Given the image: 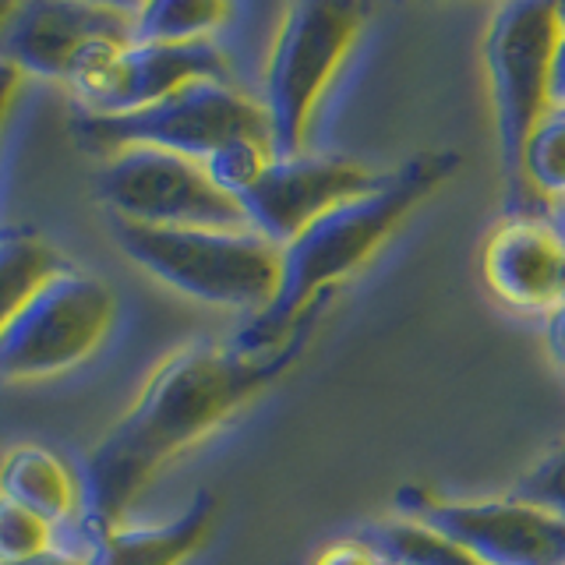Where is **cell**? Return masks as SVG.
I'll return each instance as SVG.
<instances>
[{"instance_id": "cell-1", "label": "cell", "mask_w": 565, "mask_h": 565, "mask_svg": "<svg viewBox=\"0 0 565 565\" xmlns=\"http://www.w3.org/2000/svg\"><path fill=\"white\" fill-rule=\"evenodd\" d=\"M300 340L269 353L241 347L188 343L152 371L138 399L124 411L82 463V534L124 523V512L177 452L273 385L297 358Z\"/></svg>"}, {"instance_id": "cell-2", "label": "cell", "mask_w": 565, "mask_h": 565, "mask_svg": "<svg viewBox=\"0 0 565 565\" xmlns=\"http://www.w3.org/2000/svg\"><path fill=\"white\" fill-rule=\"evenodd\" d=\"M456 170V152H424L385 177L382 188L329 209L322 220L300 230L287 247H279V287L237 347L247 353L276 350L282 335H294V326L315 308V300H322L329 287L358 273L396 234V226Z\"/></svg>"}, {"instance_id": "cell-3", "label": "cell", "mask_w": 565, "mask_h": 565, "mask_svg": "<svg viewBox=\"0 0 565 565\" xmlns=\"http://www.w3.org/2000/svg\"><path fill=\"white\" fill-rule=\"evenodd\" d=\"M562 14L552 0H516L499 8L484 35V67L491 82L494 124L509 181L512 216H541L544 202L523 181V152L537 124L552 114V61Z\"/></svg>"}, {"instance_id": "cell-4", "label": "cell", "mask_w": 565, "mask_h": 565, "mask_svg": "<svg viewBox=\"0 0 565 565\" xmlns=\"http://www.w3.org/2000/svg\"><path fill=\"white\" fill-rule=\"evenodd\" d=\"M138 269L212 308L262 315L279 287V247L255 230H156L110 220Z\"/></svg>"}, {"instance_id": "cell-5", "label": "cell", "mask_w": 565, "mask_h": 565, "mask_svg": "<svg viewBox=\"0 0 565 565\" xmlns=\"http://www.w3.org/2000/svg\"><path fill=\"white\" fill-rule=\"evenodd\" d=\"M71 131L88 152L110 159L124 149H159L205 163L237 141L269 146V120L262 103L230 82H191L173 96L124 117L82 114ZM273 149V146H269Z\"/></svg>"}, {"instance_id": "cell-6", "label": "cell", "mask_w": 565, "mask_h": 565, "mask_svg": "<svg viewBox=\"0 0 565 565\" xmlns=\"http://www.w3.org/2000/svg\"><path fill=\"white\" fill-rule=\"evenodd\" d=\"M364 22L358 4H294L287 8L265 67L262 110L269 120L273 159L305 156L311 117L329 82L343 67Z\"/></svg>"}, {"instance_id": "cell-7", "label": "cell", "mask_w": 565, "mask_h": 565, "mask_svg": "<svg viewBox=\"0 0 565 565\" xmlns=\"http://www.w3.org/2000/svg\"><path fill=\"white\" fill-rule=\"evenodd\" d=\"M114 315L110 287L64 265L0 332V382L46 379L82 364L106 340Z\"/></svg>"}, {"instance_id": "cell-8", "label": "cell", "mask_w": 565, "mask_h": 565, "mask_svg": "<svg viewBox=\"0 0 565 565\" xmlns=\"http://www.w3.org/2000/svg\"><path fill=\"white\" fill-rule=\"evenodd\" d=\"M96 191L110 220L156 230H247L226 191L209 181L202 163L159 149H124L103 159Z\"/></svg>"}, {"instance_id": "cell-9", "label": "cell", "mask_w": 565, "mask_h": 565, "mask_svg": "<svg viewBox=\"0 0 565 565\" xmlns=\"http://www.w3.org/2000/svg\"><path fill=\"white\" fill-rule=\"evenodd\" d=\"M191 82H230L220 46L205 43H103L88 50L71 88L88 117H124L173 96Z\"/></svg>"}, {"instance_id": "cell-10", "label": "cell", "mask_w": 565, "mask_h": 565, "mask_svg": "<svg viewBox=\"0 0 565 565\" xmlns=\"http://www.w3.org/2000/svg\"><path fill=\"white\" fill-rule=\"evenodd\" d=\"M396 505L406 520L467 547L481 565H565V520L526 502H449L403 488Z\"/></svg>"}, {"instance_id": "cell-11", "label": "cell", "mask_w": 565, "mask_h": 565, "mask_svg": "<svg viewBox=\"0 0 565 565\" xmlns=\"http://www.w3.org/2000/svg\"><path fill=\"white\" fill-rule=\"evenodd\" d=\"M385 184V173H375L350 159L329 156H294L273 159L258 181L237 194V205L255 230L276 247H287L300 230L322 220L329 209L364 199Z\"/></svg>"}, {"instance_id": "cell-12", "label": "cell", "mask_w": 565, "mask_h": 565, "mask_svg": "<svg viewBox=\"0 0 565 565\" xmlns=\"http://www.w3.org/2000/svg\"><path fill=\"white\" fill-rule=\"evenodd\" d=\"M135 11L117 4H22L0 29V61L18 75L67 82L96 43H135Z\"/></svg>"}, {"instance_id": "cell-13", "label": "cell", "mask_w": 565, "mask_h": 565, "mask_svg": "<svg viewBox=\"0 0 565 565\" xmlns=\"http://www.w3.org/2000/svg\"><path fill=\"white\" fill-rule=\"evenodd\" d=\"M484 279L520 311H555L565 305V212L520 216L491 234Z\"/></svg>"}, {"instance_id": "cell-14", "label": "cell", "mask_w": 565, "mask_h": 565, "mask_svg": "<svg viewBox=\"0 0 565 565\" xmlns=\"http://www.w3.org/2000/svg\"><path fill=\"white\" fill-rule=\"evenodd\" d=\"M216 523V499L209 491L194 494V502L177 520L156 526L114 523L106 530L82 534L85 565H184L209 541Z\"/></svg>"}, {"instance_id": "cell-15", "label": "cell", "mask_w": 565, "mask_h": 565, "mask_svg": "<svg viewBox=\"0 0 565 565\" xmlns=\"http://www.w3.org/2000/svg\"><path fill=\"white\" fill-rule=\"evenodd\" d=\"M0 499L29 509L50 526L71 520L78 502V488L67 467L43 446H22L0 459Z\"/></svg>"}, {"instance_id": "cell-16", "label": "cell", "mask_w": 565, "mask_h": 565, "mask_svg": "<svg viewBox=\"0 0 565 565\" xmlns=\"http://www.w3.org/2000/svg\"><path fill=\"white\" fill-rule=\"evenodd\" d=\"M64 258L46 247L40 237L18 234L0 241V332L18 315V308L43 287V282L64 269Z\"/></svg>"}, {"instance_id": "cell-17", "label": "cell", "mask_w": 565, "mask_h": 565, "mask_svg": "<svg viewBox=\"0 0 565 565\" xmlns=\"http://www.w3.org/2000/svg\"><path fill=\"white\" fill-rule=\"evenodd\" d=\"M358 541H364L371 552H379L388 565H481L467 547L414 520L364 526Z\"/></svg>"}, {"instance_id": "cell-18", "label": "cell", "mask_w": 565, "mask_h": 565, "mask_svg": "<svg viewBox=\"0 0 565 565\" xmlns=\"http://www.w3.org/2000/svg\"><path fill=\"white\" fill-rule=\"evenodd\" d=\"M226 18L220 0H156L135 11V43H205Z\"/></svg>"}, {"instance_id": "cell-19", "label": "cell", "mask_w": 565, "mask_h": 565, "mask_svg": "<svg viewBox=\"0 0 565 565\" xmlns=\"http://www.w3.org/2000/svg\"><path fill=\"white\" fill-rule=\"evenodd\" d=\"M523 181L544 205L565 199V114L562 110L547 114L537 124V131L530 135L523 152Z\"/></svg>"}, {"instance_id": "cell-20", "label": "cell", "mask_w": 565, "mask_h": 565, "mask_svg": "<svg viewBox=\"0 0 565 565\" xmlns=\"http://www.w3.org/2000/svg\"><path fill=\"white\" fill-rule=\"evenodd\" d=\"M53 547V526L29 509L0 499V565L43 555Z\"/></svg>"}, {"instance_id": "cell-21", "label": "cell", "mask_w": 565, "mask_h": 565, "mask_svg": "<svg viewBox=\"0 0 565 565\" xmlns=\"http://www.w3.org/2000/svg\"><path fill=\"white\" fill-rule=\"evenodd\" d=\"M512 499L565 520V441L547 452L534 470L520 477V484L512 488Z\"/></svg>"}, {"instance_id": "cell-22", "label": "cell", "mask_w": 565, "mask_h": 565, "mask_svg": "<svg viewBox=\"0 0 565 565\" xmlns=\"http://www.w3.org/2000/svg\"><path fill=\"white\" fill-rule=\"evenodd\" d=\"M315 565H388V562L379 552H371L364 541L350 537V541L332 544L329 552H322V558H318Z\"/></svg>"}, {"instance_id": "cell-23", "label": "cell", "mask_w": 565, "mask_h": 565, "mask_svg": "<svg viewBox=\"0 0 565 565\" xmlns=\"http://www.w3.org/2000/svg\"><path fill=\"white\" fill-rule=\"evenodd\" d=\"M552 110L565 114V25H562L555 61H552Z\"/></svg>"}, {"instance_id": "cell-24", "label": "cell", "mask_w": 565, "mask_h": 565, "mask_svg": "<svg viewBox=\"0 0 565 565\" xmlns=\"http://www.w3.org/2000/svg\"><path fill=\"white\" fill-rule=\"evenodd\" d=\"M547 347H552L555 361L565 364V305L552 311V322H547Z\"/></svg>"}, {"instance_id": "cell-25", "label": "cell", "mask_w": 565, "mask_h": 565, "mask_svg": "<svg viewBox=\"0 0 565 565\" xmlns=\"http://www.w3.org/2000/svg\"><path fill=\"white\" fill-rule=\"evenodd\" d=\"M18 82H22V75H18L11 64L0 61V124H4V117L11 110V99L18 93Z\"/></svg>"}, {"instance_id": "cell-26", "label": "cell", "mask_w": 565, "mask_h": 565, "mask_svg": "<svg viewBox=\"0 0 565 565\" xmlns=\"http://www.w3.org/2000/svg\"><path fill=\"white\" fill-rule=\"evenodd\" d=\"M4 565H85V558L78 552H61V547H50L43 555H32L22 562H4Z\"/></svg>"}, {"instance_id": "cell-27", "label": "cell", "mask_w": 565, "mask_h": 565, "mask_svg": "<svg viewBox=\"0 0 565 565\" xmlns=\"http://www.w3.org/2000/svg\"><path fill=\"white\" fill-rule=\"evenodd\" d=\"M11 11H14V4H0V29H4V22L11 18Z\"/></svg>"}, {"instance_id": "cell-28", "label": "cell", "mask_w": 565, "mask_h": 565, "mask_svg": "<svg viewBox=\"0 0 565 565\" xmlns=\"http://www.w3.org/2000/svg\"><path fill=\"white\" fill-rule=\"evenodd\" d=\"M558 14H562V25H565V4H558Z\"/></svg>"}]
</instances>
